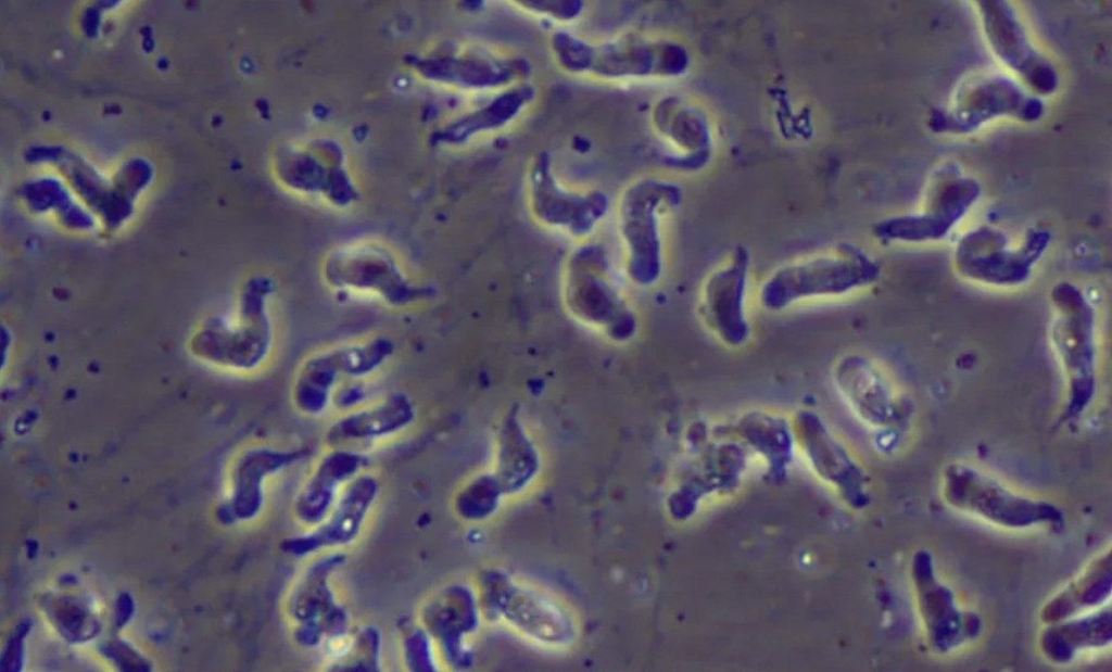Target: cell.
<instances>
[{"mask_svg":"<svg viewBox=\"0 0 1112 672\" xmlns=\"http://www.w3.org/2000/svg\"><path fill=\"white\" fill-rule=\"evenodd\" d=\"M934 196L922 213L894 217L880 223L874 234L885 242L923 243L940 241L968 213L981 188L976 180L948 169Z\"/></svg>","mask_w":1112,"mask_h":672,"instance_id":"cell-9","label":"cell"},{"mask_svg":"<svg viewBox=\"0 0 1112 672\" xmlns=\"http://www.w3.org/2000/svg\"><path fill=\"white\" fill-rule=\"evenodd\" d=\"M323 276L333 289L370 294L393 307L409 306L425 295L389 251L371 243L336 249L325 258Z\"/></svg>","mask_w":1112,"mask_h":672,"instance_id":"cell-5","label":"cell"},{"mask_svg":"<svg viewBox=\"0 0 1112 672\" xmlns=\"http://www.w3.org/2000/svg\"><path fill=\"white\" fill-rule=\"evenodd\" d=\"M416 407L409 395L391 392L378 402L361 406L336 420L327 431V442L337 446L387 438L409 427Z\"/></svg>","mask_w":1112,"mask_h":672,"instance_id":"cell-13","label":"cell"},{"mask_svg":"<svg viewBox=\"0 0 1112 672\" xmlns=\"http://www.w3.org/2000/svg\"><path fill=\"white\" fill-rule=\"evenodd\" d=\"M333 348L343 377L359 380L379 370L393 356L395 344L387 337H374Z\"/></svg>","mask_w":1112,"mask_h":672,"instance_id":"cell-19","label":"cell"},{"mask_svg":"<svg viewBox=\"0 0 1112 672\" xmlns=\"http://www.w3.org/2000/svg\"><path fill=\"white\" fill-rule=\"evenodd\" d=\"M1044 110L1040 99L1028 96L1011 79L993 76L959 93L951 107L934 110L930 127L936 132L968 134L998 116L1037 121Z\"/></svg>","mask_w":1112,"mask_h":672,"instance_id":"cell-7","label":"cell"},{"mask_svg":"<svg viewBox=\"0 0 1112 672\" xmlns=\"http://www.w3.org/2000/svg\"><path fill=\"white\" fill-rule=\"evenodd\" d=\"M1049 341L1062 371L1066 397L1062 417H1081L1098 390L1097 314L1076 283L1060 280L1050 289Z\"/></svg>","mask_w":1112,"mask_h":672,"instance_id":"cell-1","label":"cell"},{"mask_svg":"<svg viewBox=\"0 0 1112 672\" xmlns=\"http://www.w3.org/2000/svg\"><path fill=\"white\" fill-rule=\"evenodd\" d=\"M366 465V457L352 451L338 448L327 454L298 495L294 504L296 518L308 525L324 522L339 486L358 474Z\"/></svg>","mask_w":1112,"mask_h":672,"instance_id":"cell-15","label":"cell"},{"mask_svg":"<svg viewBox=\"0 0 1112 672\" xmlns=\"http://www.w3.org/2000/svg\"><path fill=\"white\" fill-rule=\"evenodd\" d=\"M378 483L370 474L356 477L344 490L329 519L316 530L285 540L281 549L304 557L323 548L353 542L377 497Z\"/></svg>","mask_w":1112,"mask_h":672,"instance_id":"cell-12","label":"cell"},{"mask_svg":"<svg viewBox=\"0 0 1112 672\" xmlns=\"http://www.w3.org/2000/svg\"><path fill=\"white\" fill-rule=\"evenodd\" d=\"M342 377L333 348L309 356L301 365L293 382L294 406L308 416L323 414L331 404Z\"/></svg>","mask_w":1112,"mask_h":672,"instance_id":"cell-17","label":"cell"},{"mask_svg":"<svg viewBox=\"0 0 1112 672\" xmlns=\"http://www.w3.org/2000/svg\"><path fill=\"white\" fill-rule=\"evenodd\" d=\"M368 395L367 389L359 382L354 380L351 383L341 385L336 389L331 404L340 409H355L363 406V402Z\"/></svg>","mask_w":1112,"mask_h":672,"instance_id":"cell-20","label":"cell"},{"mask_svg":"<svg viewBox=\"0 0 1112 672\" xmlns=\"http://www.w3.org/2000/svg\"><path fill=\"white\" fill-rule=\"evenodd\" d=\"M427 649V638L421 631H415L406 643L407 660L413 670H425L430 665Z\"/></svg>","mask_w":1112,"mask_h":672,"instance_id":"cell-21","label":"cell"},{"mask_svg":"<svg viewBox=\"0 0 1112 672\" xmlns=\"http://www.w3.org/2000/svg\"><path fill=\"white\" fill-rule=\"evenodd\" d=\"M750 259L735 251L706 278L700 294V314L707 328L729 347L745 345L751 335L747 314Z\"/></svg>","mask_w":1112,"mask_h":672,"instance_id":"cell-8","label":"cell"},{"mask_svg":"<svg viewBox=\"0 0 1112 672\" xmlns=\"http://www.w3.org/2000/svg\"><path fill=\"white\" fill-rule=\"evenodd\" d=\"M942 494L949 507L1006 529L1024 530L1063 520L1056 504L1019 494L964 462L946 466Z\"/></svg>","mask_w":1112,"mask_h":672,"instance_id":"cell-3","label":"cell"},{"mask_svg":"<svg viewBox=\"0 0 1112 672\" xmlns=\"http://www.w3.org/2000/svg\"><path fill=\"white\" fill-rule=\"evenodd\" d=\"M881 276L875 258L845 245L776 268L762 282L759 301L766 309L781 312L803 302L846 296L873 286Z\"/></svg>","mask_w":1112,"mask_h":672,"instance_id":"cell-2","label":"cell"},{"mask_svg":"<svg viewBox=\"0 0 1112 672\" xmlns=\"http://www.w3.org/2000/svg\"><path fill=\"white\" fill-rule=\"evenodd\" d=\"M1112 558L1108 549L1065 587L1053 595L1041 608L1039 618L1045 624L1061 621L1101 607L1111 595Z\"/></svg>","mask_w":1112,"mask_h":672,"instance_id":"cell-16","label":"cell"},{"mask_svg":"<svg viewBox=\"0 0 1112 672\" xmlns=\"http://www.w3.org/2000/svg\"><path fill=\"white\" fill-rule=\"evenodd\" d=\"M301 451H280L257 448L250 452L243 459L239 470L238 490L236 495V512L241 518L253 517L263 503V482L280 469L301 459Z\"/></svg>","mask_w":1112,"mask_h":672,"instance_id":"cell-18","label":"cell"},{"mask_svg":"<svg viewBox=\"0 0 1112 672\" xmlns=\"http://www.w3.org/2000/svg\"><path fill=\"white\" fill-rule=\"evenodd\" d=\"M910 576L925 638L933 651L952 652L980 635L981 618L960 608L953 591L938 578L928 549L913 553Z\"/></svg>","mask_w":1112,"mask_h":672,"instance_id":"cell-6","label":"cell"},{"mask_svg":"<svg viewBox=\"0 0 1112 672\" xmlns=\"http://www.w3.org/2000/svg\"><path fill=\"white\" fill-rule=\"evenodd\" d=\"M1111 641L1112 611L1107 605L1085 614L1046 624L1039 635L1038 647L1049 662L1065 664L1081 651L1107 647Z\"/></svg>","mask_w":1112,"mask_h":672,"instance_id":"cell-14","label":"cell"},{"mask_svg":"<svg viewBox=\"0 0 1112 672\" xmlns=\"http://www.w3.org/2000/svg\"><path fill=\"white\" fill-rule=\"evenodd\" d=\"M833 383L845 404L863 422L885 427L897 416L893 386L880 366L859 353L842 356L832 370Z\"/></svg>","mask_w":1112,"mask_h":672,"instance_id":"cell-11","label":"cell"},{"mask_svg":"<svg viewBox=\"0 0 1112 672\" xmlns=\"http://www.w3.org/2000/svg\"><path fill=\"white\" fill-rule=\"evenodd\" d=\"M1051 239L1049 230L1032 228L1018 245H1013L1002 230L981 226L958 241L953 252V268L959 277L970 283L994 289H1015L1031 280Z\"/></svg>","mask_w":1112,"mask_h":672,"instance_id":"cell-4","label":"cell"},{"mask_svg":"<svg viewBox=\"0 0 1112 672\" xmlns=\"http://www.w3.org/2000/svg\"><path fill=\"white\" fill-rule=\"evenodd\" d=\"M983 27L994 52L1039 93L1059 86L1058 73L1029 42L1013 8L1002 0L978 1Z\"/></svg>","mask_w":1112,"mask_h":672,"instance_id":"cell-10","label":"cell"}]
</instances>
